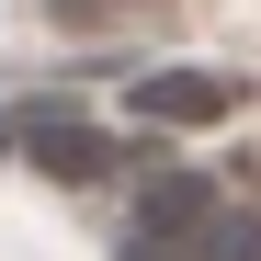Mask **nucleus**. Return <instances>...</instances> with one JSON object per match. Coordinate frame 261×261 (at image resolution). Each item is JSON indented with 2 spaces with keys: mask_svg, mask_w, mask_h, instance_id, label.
<instances>
[{
  "mask_svg": "<svg viewBox=\"0 0 261 261\" xmlns=\"http://www.w3.org/2000/svg\"><path fill=\"white\" fill-rule=\"evenodd\" d=\"M137 227H148V239H182L193 261H261V216H250V204H227L216 182H193V170H170V182H148Z\"/></svg>",
  "mask_w": 261,
  "mask_h": 261,
  "instance_id": "1",
  "label": "nucleus"
},
{
  "mask_svg": "<svg viewBox=\"0 0 261 261\" xmlns=\"http://www.w3.org/2000/svg\"><path fill=\"white\" fill-rule=\"evenodd\" d=\"M227 102H239V91H227V80H204V68H159V80H137V114H148V125H216Z\"/></svg>",
  "mask_w": 261,
  "mask_h": 261,
  "instance_id": "2",
  "label": "nucleus"
},
{
  "mask_svg": "<svg viewBox=\"0 0 261 261\" xmlns=\"http://www.w3.org/2000/svg\"><path fill=\"white\" fill-rule=\"evenodd\" d=\"M23 159H34V170H57V182H102V170H114V148L91 137V125H57V114H34V125H23Z\"/></svg>",
  "mask_w": 261,
  "mask_h": 261,
  "instance_id": "3",
  "label": "nucleus"
},
{
  "mask_svg": "<svg viewBox=\"0 0 261 261\" xmlns=\"http://www.w3.org/2000/svg\"><path fill=\"white\" fill-rule=\"evenodd\" d=\"M114 12H148V0H57V23H68V34H91V23H114Z\"/></svg>",
  "mask_w": 261,
  "mask_h": 261,
  "instance_id": "4",
  "label": "nucleus"
},
{
  "mask_svg": "<svg viewBox=\"0 0 261 261\" xmlns=\"http://www.w3.org/2000/svg\"><path fill=\"white\" fill-rule=\"evenodd\" d=\"M125 261H159V250H125Z\"/></svg>",
  "mask_w": 261,
  "mask_h": 261,
  "instance_id": "5",
  "label": "nucleus"
}]
</instances>
